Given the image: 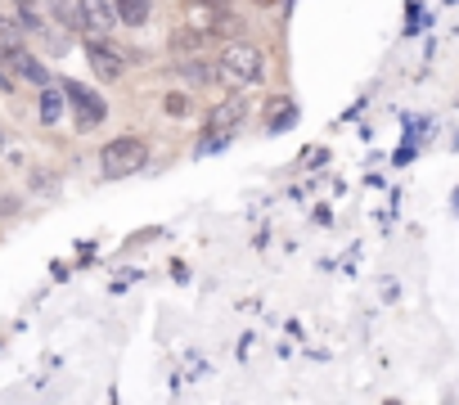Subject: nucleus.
Here are the masks:
<instances>
[{"label": "nucleus", "mask_w": 459, "mask_h": 405, "mask_svg": "<svg viewBox=\"0 0 459 405\" xmlns=\"http://www.w3.org/2000/svg\"><path fill=\"white\" fill-rule=\"evenodd\" d=\"M0 64H5V68H10L14 77H28V82H37L41 90L50 86V73H46V68L37 64V55H28L23 46H10V50H0Z\"/></svg>", "instance_id": "nucleus-7"}, {"label": "nucleus", "mask_w": 459, "mask_h": 405, "mask_svg": "<svg viewBox=\"0 0 459 405\" xmlns=\"http://www.w3.org/2000/svg\"><path fill=\"white\" fill-rule=\"evenodd\" d=\"M77 23H82V32H91V41H104L117 28V14L108 0H77Z\"/></svg>", "instance_id": "nucleus-5"}, {"label": "nucleus", "mask_w": 459, "mask_h": 405, "mask_svg": "<svg viewBox=\"0 0 459 405\" xmlns=\"http://www.w3.org/2000/svg\"><path fill=\"white\" fill-rule=\"evenodd\" d=\"M180 73L189 82H216V64H198V59H180Z\"/></svg>", "instance_id": "nucleus-10"}, {"label": "nucleus", "mask_w": 459, "mask_h": 405, "mask_svg": "<svg viewBox=\"0 0 459 405\" xmlns=\"http://www.w3.org/2000/svg\"><path fill=\"white\" fill-rule=\"evenodd\" d=\"M216 5H221V0H216Z\"/></svg>", "instance_id": "nucleus-16"}, {"label": "nucleus", "mask_w": 459, "mask_h": 405, "mask_svg": "<svg viewBox=\"0 0 459 405\" xmlns=\"http://www.w3.org/2000/svg\"><path fill=\"white\" fill-rule=\"evenodd\" d=\"M149 10H153V0H113V14H117V23H126V28H140V23L149 19Z\"/></svg>", "instance_id": "nucleus-9"}, {"label": "nucleus", "mask_w": 459, "mask_h": 405, "mask_svg": "<svg viewBox=\"0 0 459 405\" xmlns=\"http://www.w3.org/2000/svg\"><path fill=\"white\" fill-rule=\"evenodd\" d=\"M10 46H23V41H19V28L0 14V50H10Z\"/></svg>", "instance_id": "nucleus-12"}, {"label": "nucleus", "mask_w": 459, "mask_h": 405, "mask_svg": "<svg viewBox=\"0 0 459 405\" xmlns=\"http://www.w3.org/2000/svg\"><path fill=\"white\" fill-rule=\"evenodd\" d=\"M244 117H248V99L244 95H230V99H221L212 113H207V131H212V140H203L198 144V153H207V149H216L235 126H244Z\"/></svg>", "instance_id": "nucleus-3"}, {"label": "nucleus", "mask_w": 459, "mask_h": 405, "mask_svg": "<svg viewBox=\"0 0 459 405\" xmlns=\"http://www.w3.org/2000/svg\"><path fill=\"white\" fill-rule=\"evenodd\" d=\"M0 90H14V73L5 64H0Z\"/></svg>", "instance_id": "nucleus-14"}, {"label": "nucleus", "mask_w": 459, "mask_h": 405, "mask_svg": "<svg viewBox=\"0 0 459 405\" xmlns=\"http://www.w3.org/2000/svg\"><path fill=\"white\" fill-rule=\"evenodd\" d=\"M253 5H280V0H253Z\"/></svg>", "instance_id": "nucleus-15"}, {"label": "nucleus", "mask_w": 459, "mask_h": 405, "mask_svg": "<svg viewBox=\"0 0 459 405\" xmlns=\"http://www.w3.org/2000/svg\"><path fill=\"white\" fill-rule=\"evenodd\" d=\"M216 77H221L225 86H235V90L262 86V82H266V55H262L253 41H230V46L221 50V59H216Z\"/></svg>", "instance_id": "nucleus-1"}, {"label": "nucleus", "mask_w": 459, "mask_h": 405, "mask_svg": "<svg viewBox=\"0 0 459 405\" xmlns=\"http://www.w3.org/2000/svg\"><path fill=\"white\" fill-rule=\"evenodd\" d=\"M64 99H68V108H73V117H77L82 131H95L104 122V99L95 90H86L82 82H64Z\"/></svg>", "instance_id": "nucleus-4"}, {"label": "nucleus", "mask_w": 459, "mask_h": 405, "mask_svg": "<svg viewBox=\"0 0 459 405\" xmlns=\"http://www.w3.org/2000/svg\"><path fill=\"white\" fill-rule=\"evenodd\" d=\"M86 55H91V68H95L100 82H117L126 73V55L108 41H86Z\"/></svg>", "instance_id": "nucleus-6"}, {"label": "nucleus", "mask_w": 459, "mask_h": 405, "mask_svg": "<svg viewBox=\"0 0 459 405\" xmlns=\"http://www.w3.org/2000/svg\"><path fill=\"white\" fill-rule=\"evenodd\" d=\"M59 113H64V95L46 86V90H41V117H46V122H59Z\"/></svg>", "instance_id": "nucleus-11"}, {"label": "nucleus", "mask_w": 459, "mask_h": 405, "mask_svg": "<svg viewBox=\"0 0 459 405\" xmlns=\"http://www.w3.org/2000/svg\"><path fill=\"white\" fill-rule=\"evenodd\" d=\"M144 158H149L144 140H135V135H117V140H108V144H104L100 167H104V176H131V171H140V167H144Z\"/></svg>", "instance_id": "nucleus-2"}, {"label": "nucleus", "mask_w": 459, "mask_h": 405, "mask_svg": "<svg viewBox=\"0 0 459 405\" xmlns=\"http://www.w3.org/2000/svg\"><path fill=\"white\" fill-rule=\"evenodd\" d=\"M167 46H171L176 55H189V59H194V55H203V50H207V37H203V32H194V28H176V32L167 37Z\"/></svg>", "instance_id": "nucleus-8"}, {"label": "nucleus", "mask_w": 459, "mask_h": 405, "mask_svg": "<svg viewBox=\"0 0 459 405\" xmlns=\"http://www.w3.org/2000/svg\"><path fill=\"white\" fill-rule=\"evenodd\" d=\"M162 108H167L171 117H185V113H189V99H185V95H167V99H162Z\"/></svg>", "instance_id": "nucleus-13"}]
</instances>
